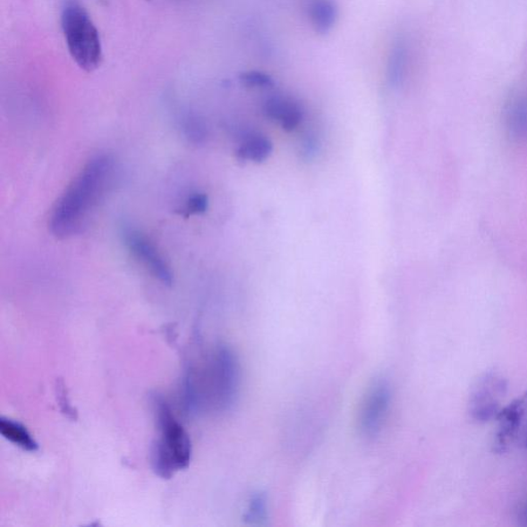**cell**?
<instances>
[{"instance_id": "obj_9", "label": "cell", "mask_w": 527, "mask_h": 527, "mask_svg": "<svg viewBox=\"0 0 527 527\" xmlns=\"http://www.w3.org/2000/svg\"><path fill=\"white\" fill-rule=\"evenodd\" d=\"M504 124L512 140H527V98L514 95L506 101L504 108Z\"/></svg>"}, {"instance_id": "obj_16", "label": "cell", "mask_w": 527, "mask_h": 527, "mask_svg": "<svg viewBox=\"0 0 527 527\" xmlns=\"http://www.w3.org/2000/svg\"><path fill=\"white\" fill-rule=\"evenodd\" d=\"M183 130L187 138L194 143H202L207 139V129L196 116L190 115L184 119Z\"/></svg>"}, {"instance_id": "obj_11", "label": "cell", "mask_w": 527, "mask_h": 527, "mask_svg": "<svg viewBox=\"0 0 527 527\" xmlns=\"http://www.w3.org/2000/svg\"><path fill=\"white\" fill-rule=\"evenodd\" d=\"M310 23L319 33L325 34L336 23L338 12L333 0H310L308 4Z\"/></svg>"}, {"instance_id": "obj_15", "label": "cell", "mask_w": 527, "mask_h": 527, "mask_svg": "<svg viewBox=\"0 0 527 527\" xmlns=\"http://www.w3.org/2000/svg\"><path fill=\"white\" fill-rule=\"evenodd\" d=\"M241 81L243 86L251 89H269L275 86V81L270 75L257 71L243 72L241 74Z\"/></svg>"}, {"instance_id": "obj_10", "label": "cell", "mask_w": 527, "mask_h": 527, "mask_svg": "<svg viewBox=\"0 0 527 527\" xmlns=\"http://www.w3.org/2000/svg\"><path fill=\"white\" fill-rule=\"evenodd\" d=\"M273 152V145L269 139L259 133H252L241 143L236 150V157L241 161L262 163L269 158Z\"/></svg>"}, {"instance_id": "obj_14", "label": "cell", "mask_w": 527, "mask_h": 527, "mask_svg": "<svg viewBox=\"0 0 527 527\" xmlns=\"http://www.w3.org/2000/svg\"><path fill=\"white\" fill-rule=\"evenodd\" d=\"M267 514H268V501L262 492H258L251 497L248 506H246L245 522L252 525L262 524Z\"/></svg>"}, {"instance_id": "obj_17", "label": "cell", "mask_w": 527, "mask_h": 527, "mask_svg": "<svg viewBox=\"0 0 527 527\" xmlns=\"http://www.w3.org/2000/svg\"><path fill=\"white\" fill-rule=\"evenodd\" d=\"M208 197L205 194H195L189 198L186 205H184L181 215L183 217H190L194 215H200L208 208Z\"/></svg>"}, {"instance_id": "obj_19", "label": "cell", "mask_w": 527, "mask_h": 527, "mask_svg": "<svg viewBox=\"0 0 527 527\" xmlns=\"http://www.w3.org/2000/svg\"><path fill=\"white\" fill-rule=\"evenodd\" d=\"M57 399L59 401V405L63 412L68 417V419L75 420L77 419V412H74L72 406L70 404V400L67 398L65 385L64 380L58 379L57 380Z\"/></svg>"}, {"instance_id": "obj_12", "label": "cell", "mask_w": 527, "mask_h": 527, "mask_svg": "<svg viewBox=\"0 0 527 527\" xmlns=\"http://www.w3.org/2000/svg\"><path fill=\"white\" fill-rule=\"evenodd\" d=\"M0 433L6 440L17 445L18 447L23 450L34 453L38 451V443L34 439L29 429L20 422H16L8 419L0 420Z\"/></svg>"}, {"instance_id": "obj_21", "label": "cell", "mask_w": 527, "mask_h": 527, "mask_svg": "<svg viewBox=\"0 0 527 527\" xmlns=\"http://www.w3.org/2000/svg\"><path fill=\"white\" fill-rule=\"evenodd\" d=\"M148 2H149V0H148Z\"/></svg>"}, {"instance_id": "obj_3", "label": "cell", "mask_w": 527, "mask_h": 527, "mask_svg": "<svg viewBox=\"0 0 527 527\" xmlns=\"http://www.w3.org/2000/svg\"><path fill=\"white\" fill-rule=\"evenodd\" d=\"M61 27L74 63L81 70L93 72L101 64L102 45L98 27L78 3H67L61 13Z\"/></svg>"}, {"instance_id": "obj_1", "label": "cell", "mask_w": 527, "mask_h": 527, "mask_svg": "<svg viewBox=\"0 0 527 527\" xmlns=\"http://www.w3.org/2000/svg\"><path fill=\"white\" fill-rule=\"evenodd\" d=\"M114 169L108 155L95 156L81 168L53 208L49 228L55 237L65 239L83 230L111 186Z\"/></svg>"}, {"instance_id": "obj_5", "label": "cell", "mask_w": 527, "mask_h": 527, "mask_svg": "<svg viewBox=\"0 0 527 527\" xmlns=\"http://www.w3.org/2000/svg\"><path fill=\"white\" fill-rule=\"evenodd\" d=\"M212 381L217 407L229 412L237 402L241 374L236 355L228 346L217 349L212 361Z\"/></svg>"}, {"instance_id": "obj_6", "label": "cell", "mask_w": 527, "mask_h": 527, "mask_svg": "<svg viewBox=\"0 0 527 527\" xmlns=\"http://www.w3.org/2000/svg\"><path fill=\"white\" fill-rule=\"evenodd\" d=\"M392 402V387L385 378L376 379L369 387L362 401L359 427L365 437H375L380 432Z\"/></svg>"}, {"instance_id": "obj_7", "label": "cell", "mask_w": 527, "mask_h": 527, "mask_svg": "<svg viewBox=\"0 0 527 527\" xmlns=\"http://www.w3.org/2000/svg\"><path fill=\"white\" fill-rule=\"evenodd\" d=\"M125 245L136 259H139L155 278L164 285L170 286L174 283V275L169 265L158 249L141 233L126 229L123 232Z\"/></svg>"}, {"instance_id": "obj_18", "label": "cell", "mask_w": 527, "mask_h": 527, "mask_svg": "<svg viewBox=\"0 0 527 527\" xmlns=\"http://www.w3.org/2000/svg\"><path fill=\"white\" fill-rule=\"evenodd\" d=\"M520 420L516 442L527 449V393L520 396Z\"/></svg>"}, {"instance_id": "obj_13", "label": "cell", "mask_w": 527, "mask_h": 527, "mask_svg": "<svg viewBox=\"0 0 527 527\" xmlns=\"http://www.w3.org/2000/svg\"><path fill=\"white\" fill-rule=\"evenodd\" d=\"M408 64V53L405 44L402 42L394 47L390 54L388 64V77L390 83L399 85L405 77Z\"/></svg>"}, {"instance_id": "obj_8", "label": "cell", "mask_w": 527, "mask_h": 527, "mask_svg": "<svg viewBox=\"0 0 527 527\" xmlns=\"http://www.w3.org/2000/svg\"><path fill=\"white\" fill-rule=\"evenodd\" d=\"M263 114L266 118L280 123L287 132L297 129L304 118L303 109L298 102L283 95H273L267 98Z\"/></svg>"}, {"instance_id": "obj_4", "label": "cell", "mask_w": 527, "mask_h": 527, "mask_svg": "<svg viewBox=\"0 0 527 527\" xmlns=\"http://www.w3.org/2000/svg\"><path fill=\"white\" fill-rule=\"evenodd\" d=\"M506 380L497 372H486L476 381L469 396V413L475 421L496 420L506 393Z\"/></svg>"}, {"instance_id": "obj_20", "label": "cell", "mask_w": 527, "mask_h": 527, "mask_svg": "<svg viewBox=\"0 0 527 527\" xmlns=\"http://www.w3.org/2000/svg\"><path fill=\"white\" fill-rule=\"evenodd\" d=\"M518 523L523 527H527V501L519 511Z\"/></svg>"}, {"instance_id": "obj_2", "label": "cell", "mask_w": 527, "mask_h": 527, "mask_svg": "<svg viewBox=\"0 0 527 527\" xmlns=\"http://www.w3.org/2000/svg\"><path fill=\"white\" fill-rule=\"evenodd\" d=\"M160 436L154 445L153 468L160 477L169 479L174 472L188 468L191 458L190 436L175 419L168 404L161 398L154 401Z\"/></svg>"}]
</instances>
